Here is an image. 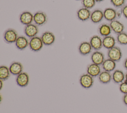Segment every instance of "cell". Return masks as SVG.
Wrapping results in <instances>:
<instances>
[{"label":"cell","instance_id":"8992f818","mask_svg":"<svg viewBox=\"0 0 127 113\" xmlns=\"http://www.w3.org/2000/svg\"><path fill=\"white\" fill-rule=\"evenodd\" d=\"M24 32L25 35L30 38L35 37L39 32L38 26L35 23L26 25L24 28Z\"/></svg>","mask_w":127,"mask_h":113},{"label":"cell","instance_id":"5b68a950","mask_svg":"<svg viewBox=\"0 0 127 113\" xmlns=\"http://www.w3.org/2000/svg\"><path fill=\"white\" fill-rule=\"evenodd\" d=\"M48 21L46 14L42 11H38L34 14V22L38 26H43Z\"/></svg>","mask_w":127,"mask_h":113},{"label":"cell","instance_id":"603a6c76","mask_svg":"<svg viewBox=\"0 0 127 113\" xmlns=\"http://www.w3.org/2000/svg\"><path fill=\"white\" fill-rule=\"evenodd\" d=\"M98 31L101 36L104 37L110 35L112 31L110 24L107 23H103L99 26Z\"/></svg>","mask_w":127,"mask_h":113},{"label":"cell","instance_id":"1f68e13d","mask_svg":"<svg viewBox=\"0 0 127 113\" xmlns=\"http://www.w3.org/2000/svg\"><path fill=\"white\" fill-rule=\"evenodd\" d=\"M123 65H124V68L127 70V57L125 59V60L124 61Z\"/></svg>","mask_w":127,"mask_h":113},{"label":"cell","instance_id":"277c9868","mask_svg":"<svg viewBox=\"0 0 127 113\" xmlns=\"http://www.w3.org/2000/svg\"><path fill=\"white\" fill-rule=\"evenodd\" d=\"M79 83L83 88L89 89L92 86L94 83V79L92 76L88 73L83 74L80 77Z\"/></svg>","mask_w":127,"mask_h":113},{"label":"cell","instance_id":"6da1fadb","mask_svg":"<svg viewBox=\"0 0 127 113\" xmlns=\"http://www.w3.org/2000/svg\"><path fill=\"white\" fill-rule=\"evenodd\" d=\"M107 56L109 58L115 62H119L122 57L123 54L121 49L119 47L115 46L112 48L108 50Z\"/></svg>","mask_w":127,"mask_h":113},{"label":"cell","instance_id":"e0dca14e","mask_svg":"<svg viewBox=\"0 0 127 113\" xmlns=\"http://www.w3.org/2000/svg\"><path fill=\"white\" fill-rule=\"evenodd\" d=\"M92 49L90 43L87 41L81 42L78 46V52L82 56L89 55L92 52Z\"/></svg>","mask_w":127,"mask_h":113},{"label":"cell","instance_id":"9a60e30c","mask_svg":"<svg viewBox=\"0 0 127 113\" xmlns=\"http://www.w3.org/2000/svg\"><path fill=\"white\" fill-rule=\"evenodd\" d=\"M91 59L92 63L100 65H102L105 59L103 53L99 51H95L92 54Z\"/></svg>","mask_w":127,"mask_h":113},{"label":"cell","instance_id":"4dcf8cb0","mask_svg":"<svg viewBox=\"0 0 127 113\" xmlns=\"http://www.w3.org/2000/svg\"><path fill=\"white\" fill-rule=\"evenodd\" d=\"M123 102L124 104L127 106V93L126 94H124L123 97Z\"/></svg>","mask_w":127,"mask_h":113},{"label":"cell","instance_id":"ac0fdd59","mask_svg":"<svg viewBox=\"0 0 127 113\" xmlns=\"http://www.w3.org/2000/svg\"><path fill=\"white\" fill-rule=\"evenodd\" d=\"M9 69L11 74L14 75H18L23 72V66L20 62L14 61L10 64Z\"/></svg>","mask_w":127,"mask_h":113},{"label":"cell","instance_id":"30bf717a","mask_svg":"<svg viewBox=\"0 0 127 113\" xmlns=\"http://www.w3.org/2000/svg\"><path fill=\"white\" fill-rule=\"evenodd\" d=\"M89 43L93 50L99 51L103 47V41L101 37L98 35H93L90 38Z\"/></svg>","mask_w":127,"mask_h":113},{"label":"cell","instance_id":"2e32d148","mask_svg":"<svg viewBox=\"0 0 127 113\" xmlns=\"http://www.w3.org/2000/svg\"><path fill=\"white\" fill-rule=\"evenodd\" d=\"M86 71L87 73L93 77H95L98 76L101 72V69L99 65L92 63L87 66Z\"/></svg>","mask_w":127,"mask_h":113},{"label":"cell","instance_id":"cb8c5ba5","mask_svg":"<svg viewBox=\"0 0 127 113\" xmlns=\"http://www.w3.org/2000/svg\"><path fill=\"white\" fill-rule=\"evenodd\" d=\"M98 77L99 81L103 84H108L112 80V74L110 72L104 70L101 71Z\"/></svg>","mask_w":127,"mask_h":113},{"label":"cell","instance_id":"52a82bcc","mask_svg":"<svg viewBox=\"0 0 127 113\" xmlns=\"http://www.w3.org/2000/svg\"><path fill=\"white\" fill-rule=\"evenodd\" d=\"M20 22L24 25H27L33 23L34 22V14L28 11L22 12L19 15Z\"/></svg>","mask_w":127,"mask_h":113},{"label":"cell","instance_id":"e575fe53","mask_svg":"<svg viewBox=\"0 0 127 113\" xmlns=\"http://www.w3.org/2000/svg\"><path fill=\"white\" fill-rule=\"evenodd\" d=\"M96 2H100L102 1H103L104 0H95Z\"/></svg>","mask_w":127,"mask_h":113},{"label":"cell","instance_id":"83f0119b","mask_svg":"<svg viewBox=\"0 0 127 113\" xmlns=\"http://www.w3.org/2000/svg\"><path fill=\"white\" fill-rule=\"evenodd\" d=\"M112 4L116 8H122L126 3V0H110Z\"/></svg>","mask_w":127,"mask_h":113},{"label":"cell","instance_id":"d4e9b609","mask_svg":"<svg viewBox=\"0 0 127 113\" xmlns=\"http://www.w3.org/2000/svg\"><path fill=\"white\" fill-rule=\"evenodd\" d=\"M10 72L9 67L5 65H1L0 67V80L2 81L6 80L10 75Z\"/></svg>","mask_w":127,"mask_h":113},{"label":"cell","instance_id":"44dd1931","mask_svg":"<svg viewBox=\"0 0 127 113\" xmlns=\"http://www.w3.org/2000/svg\"><path fill=\"white\" fill-rule=\"evenodd\" d=\"M102 41L103 47L108 50H109L115 47L116 43V39L113 36L111 35L103 37L102 39Z\"/></svg>","mask_w":127,"mask_h":113},{"label":"cell","instance_id":"8fae6325","mask_svg":"<svg viewBox=\"0 0 127 113\" xmlns=\"http://www.w3.org/2000/svg\"><path fill=\"white\" fill-rule=\"evenodd\" d=\"M91 12L90 9L82 7L77 10L76 14L78 19L82 21H87L90 18Z\"/></svg>","mask_w":127,"mask_h":113},{"label":"cell","instance_id":"5bb4252c","mask_svg":"<svg viewBox=\"0 0 127 113\" xmlns=\"http://www.w3.org/2000/svg\"><path fill=\"white\" fill-rule=\"evenodd\" d=\"M109 24L111 26L112 31L117 35L124 31V25L117 19H115L110 22Z\"/></svg>","mask_w":127,"mask_h":113},{"label":"cell","instance_id":"f546056e","mask_svg":"<svg viewBox=\"0 0 127 113\" xmlns=\"http://www.w3.org/2000/svg\"><path fill=\"white\" fill-rule=\"evenodd\" d=\"M121 11L122 13V15L127 19V4L125 5L122 8H121Z\"/></svg>","mask_w":127,"mask_h":113},{"label":"cell","instance_id":"d6a6232c","mask_svg":"<svg viewBox=\"0 0 127 113\" xmlns=\"http://www.w3.org/2000/svg\"><path fill=\"white\" fill-rule=\"evenodd\" d=\"M122 15L121 9L120 11H117V18L121 17V16Z\"/></svg>","mask_w":127,"mask_h":113},{"label":"cell","instance_id":"8d00e7d4","mask_svg":"<svg viewBox=\"0 0 127 113\" xmlns=\"http://www.w3.org/2000/svg\"><path fill=\"white\" fill-rule=\"evenodd\" d=\"M81 0V1L82 0Z\"/></svg>","mask_w":127,"mask_h":113},{"label":"cell","instance_id":"7c38bea8","mask_svg":"<svg viewBox=\"0 0 127 113\" xmlns=\"http://www.w3.org/2000/svg\"><path fill=\"white\" fill-rule=\"evenodd\" d=\"M104 18L103 11L100 9H96L91 12L90 20L94 24L100 23Z\"/></svg>","mask_w":127,"mask_h":113},{"label":"cell","instance_id":"4fadbf2b","mask_svg":"<svg viewBox=\"0 0 127 113\" xmlns=\"http://www.w3.org/2000/svg\"><path fill=\"white\" fill-rule=\"evenodd\" d=\"M104 18L107 21L111 22L117 18V11L112 7H107L103 11Z\"/></svg>","mask_w":127,"mask_h":113},{"label":"cell","instance_id":"d6986e66","mask_svg":"<svg viewBox=\"0 0 127 113\" xmlns=\"http://www.w3.org/2000/svg\"><path fill=\"white\" fill-rule=\"evenodd\" d=\"M29 41L24 36H20L17 38L15 44L16 47L19 50H23L29 46Z\"/></svg>","mask_w":127,"mask_h":113},{"label":"cell","instance_id":"ffe728a7","mask_svg":"<svg viewBox=\"0 0 127 113\" xmlns=\"http://www.w3.org/2000/svg\"><path fill=\"white\" fill-rule=\"evenodd\" d=\"M112 80L116 84H120L125 80V74L120 69H116L112 74Z\"/></svg>","mask_w":127,"mask_h":113},{"label":"cell","instance_id":"ba28073f","mask_svg":"<svg viewBox=\"0 0 127 113\" xmlns=\"http://www.w3.org/2000/svg\"><path fill=\"white\" fill-rule=\"evenodd\" d=\"M41 38L45 46H50L53 44L56 38L54 34L50 31H45L41 35Z\"/></svg>","mask_w":127,"mask_h":113},{"label":"cell","instance_id":"484cf974","mask_svg":"<svg viewBox=\"0 0 127 113\" xmlns=\"http://www.w3.org/2000/svg\"><path fill=\"white\" fill-rule=\"evenodd\" d=\"M117 42L121 45H127V33L123 32L117 35Z\"/></svg>","mask_w":127,"mask_h":113},{"label":"cell","instance_id":"f1b7e54d","mask_svg":"<svg viewBox=\"0 0 127 113\" xmlns=\"http://www.w3.org/2000/svg\"><path fill=\"white\" fill-rule=\"evenodd\" d=\"M119 90L124 94L127 93V81L125 80L123 82L120 84Z\"/></svg>","mask_w":127,"mask_h":113},{"label":"cell","instance_id":"836d02e7","mask_svg":"<svg viewBox=\"0 0 127 113\" xmlns=\"http://www.w3.org/2000/svg\"><path fill=\"white\" fill-rule=\"evenodd\" d=\"M3 81H2V80H0V89H1V88H2V82H3Z\"/></svg>","mask_w":127,"mask_h":113},{"label":"cell","instance_id":"7a4b0ae2","mask_svg":"<svg viewBox=\"0 0 127 113\" xmlns=\"http://www.w3.org/2000/svg\"><path fill=\"white\" fill-rule=\"evenodd\" d=\"M44 44L41 37L35 36L30 38L29 43V47L30 50L33 52L40 51L43 48Z\"/></svg>","mask_w":127,"mask_h":113},{"label":"cell","instance_id":"d590c367","mask_svg":"<svg viewBox=\"0 0 127 113\" xmlns=\"http://www.w3.org/2000/svg\"><path fill=\"white\" fill-rule=\"evenodd\" d=\"M125 80L126 81H127V72H126V73L125 74Z\"/></svg>","mask_w":127,"mask_h":113},{"label":"cell","instance_id":"9c48e42d","mask_svg":"<svg viewBox=\"0 0 127 113\" xmlns=\"http://www.w3.org/2000/svg\"><path fill=\"white\" fill-rule=\"evenodd\" d=\"M16 82L17 84L21 87H26L29 82V76L27 73L22 72L18 75L16 78Z\"/></svg>","mask_w":127,"mask_h":113},{"label":"cell","instance_id":"4316f807","mask_svg":"<svg viewBox=\"0 0 127 113\" xmlns=\"http://www.w3.org/2000/svg\"><path fill=\"white\" fill-rule=\"evenodd\" d=\"M95 0H82L81 4L82 6L87 9H90L92 8L96 4Z\"/></svg>","mask_w":127,"mask_h":113},{"label":"cell","instance_id":"3957f363","mask_svg":"<svg viewBox=\"0 0 127 113\" xmlns=\"http://www.w3.org/2000/svg\"><path fill=\"white\" fill-rule=\"evenodd\" d=\"M18 35L17 31L12 28H9L5 30L3 34L4 41L8 44L15 43Z\"/></svg>","mask_w":127,"mask_h":113},{"label":"cell","instance_id":"7402d4cb","mask_svg":"<svg viewBox=\"0 0 127 113\" xmlns=\"http://www.w3.org/2000/svg\"><path fill=\"white\" fill-rule=\"evenodd\" d=\"M101 65L104 71L110 72L115 70L116 67V62L108 58L105 59Z\"/></svg>","mask_w":127,"mask_h":113}]
</instances>
